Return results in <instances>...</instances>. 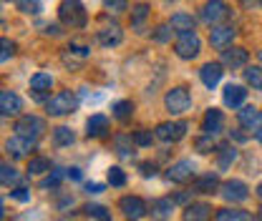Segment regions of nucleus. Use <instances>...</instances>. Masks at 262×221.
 Listing matches in <instances>:
<instances>
[{
    "label": "nucleus",
    "instance_id": "obj_1",
    "mask_svg": "<svg viewBox=\"0 0 262 221\" xmlns=\"http://www.w3.org/2000/svg\"><path fill=\"white\" fill-rule=\"evenodd\" d=\"M58 18L66 28H83L89 15H86V8L81 0H63L58 5Z\"/></svg>",
    "mask_w": 262,
    "mask_h": 221
},
{
    "label": "nucleus",
    "instance_id": "obj_2",
    "mask_svg": "<svg viewBox=\"0 0 262 221\" xmlns=\"http://www.w3.org/2000/svg\"><path fill=\"white\" fill-rule=\"evenodd\" d=\"M76 108H78V98L73 91H61L53 98H48V103H46L48 116H71Z\"/></svg>",
    "mask_w": 262,
    "mask_h": 221
},
{
    "label": "nucleus",
    "instance_id": "obj_3",
    "mask_svg": "<svg viewBox=\"0 0 262 221\" xmlns=\"http://www.w3.org/2000/svg\"><path fill=\"white\" fill-rule=\"evenodd\" d=\"M164 106H166V111L171 116H182V113H187L192 108V95H189L187 88L177 86V88H171L169 93L164 95Z\"/></svg>",
    "mask_w": 262,
    "mask_h": 221
},
{
    "label": "nucleus",
    "instance_id": "obj_4",
    "mask_svg": "<svg viewBox=\"0 0 262 221\" xmlns=\"http://www.w3.org/2000/svg\"><path fill=\"white\" fill-rule=\"evenodd\" d=\"M199 48H202V40H199V35L194 31L189 33H179L177 35V43H174V53L179 56V58H184V61H192L199 56Z\"/></svg>",
    "mask_w": 262,
    "mask_h": 221
},
{
    "label": "nucleus",
    "instance_id": "obj_5",
    "mask_svg": "<svg viewBox=\"0 0 262 221\" xmlns=\"http://www.w3.org/2000/svg\"><path fill=\"white\" fill-rule=\"evenodd\" d=\"M43 131H46V121L43 118H38V116H20L18 118V124H15V133H20V136H28V138H40L43 136Z\"/></svg>",
    "mask_w": 262,
    "mask_h": 221
},
{
    "label": "nucleus",
    "instance_id": "obj_6",
    "mask_svg": "<svg viewBox=\"0 0 262 221\" xmlns=\"http://www.w3.org/2000/svg\"><path fill=\"white\" fill-rule=\"evenodd\" d=\"M194 171H196V166L192 161H177V163H171L166 168V179L174 181V184H187V181L194 179Z\"/></svg>",
    "mask_w": 262,
    "mask_h": 221
},
{
    "label": "nucleus",
    "instance_id": "obj_7",
    "mask_svg": "<svg viewBox=\"0 0 262 221\" xmlns=\"http://www.w3.org/2000/svg\"><path fill=\"white\" fill-rule=\"evenodd\" d=\"M227 15H229V8L222 0H209L204 5V10H202V20L207 26H220L222 20H227Z\"/></svg>",
    "mask_w": 262,
    "mask_h": 221
},
{
    "label": "nucleus",
    "instance_id": "obj_8",
    "mask_svg": "<svg viewBox=\"0 0 262 221\" xmlns=\"http://www.w3.org/2000/svg\"><path fill=\"white\" fill-rule=\"evenodd\" d=\"M184 133H187V124H182V121H166V124H159V126L154 128V136L159 138V141H179V138H184Z\"/></svg>",
    "mask_w": 262,
    "mask_h": 221
},
{
    "label": "nucleus",
    "instance_id": "obj_9",
    "mask_svg": "<svg viewBox=\"0 0 262 221\" xmlns=\"http://www.w3.org/2000/svg\"><path fill=\"white\" fill-rule=\"evenodd\" d=\"M119 209L124 211V216H126V219H144V216L149 214L146 201H144V199H139V196H124V199L119 201Z\"/></svg>",
    "mask_w": 262,
    "mask_h": 221
},
{
    "label": "nucleus",
    "instance_id": "obj_10",
    "mask_svg": "<svg viewBox=\"0 0 262 221\" xmlns=\"http://www.w3.org/2000/svg\"><path fill=\"white\" fill-rule=\"evenodd\" d=\"M220 193H222V199H227V201H232V204H239V201H245V199L250 196V189H247L245 181L232 179V181L220 184Z\"/></svg>",
    "mask_w": 262,
    "mask_h": 221
},
{
    "label": "nucleus",
    "instance_id": "obj_11",
    "mask_svg": "<svg viewBox=\"0 0 262 221\" xmlns=\"http://www.w3.org/2000/svg\"><path fill=\"white\" fill-rule=\"evenodd\" d=\"M5 149H8V154H10L13 158H23V156H28L33 149H35V138H28V136L15 133V136L5 143Z\"/></svg>",
    "mask_w": 262,
    "mask_h": 221
},
{
    "label": "nucleus",
    "instance_id": "obj_12",
    "mask_svg": "<svg viewBox=\"0 0 262 221\" xmlns=\"http://www.w3.org/2000/svg\"><path fill=\"white\" fill-rule=\"evenodd\" d=\"M232 40H234V28H232V26H212V31H209L212 48L225 51V48L232 45Z\"/></svg>",
    "mask_w": 262,
    "mask_h": 221
},
{
    "label": "nucleus",
    "instance_id": "obj_13",
    "mask_svg": "<svg viewBox=\"0 0 262 221\" xmlns=\"http://www.w3.org/2000/svg\"><path fill=\"white\" fill-rule=\"evenodd\" d=\"M23 111L20 95L13 91H0V116H18Z\"/></svg>",
    "mask_w": 262,
    "mask_h": 221
},
{
    "label": "nucleus",
    "instance_id": "obj_14",
    "mask_svg": "<svg viewBox=\"0 0 262 221\" xmlns=\"http://www.w3.org/2000/svg\"><path fill=\"white\" fill-rule=\"evenodd\" d=\"M96 40L103 48H116L124 40V33H121V28L116 23H111V26H103L101 31H96Z\"/></svg>",
    "mask_w": 262,
    "mask_h": 221
},
{
    "label": "nucleus",
    "instance_id": "obj_15",
    "mask_svg": "<svg viewBox=\"0 0 262 221\" xmlns=\"http://www.w3.org/2000/svg\"><path fill=\"white\" fill-rule=\"evenodd\" d=\"M222 126H225V116H222V111L209 108V111L204 113V121H202L204 136H217V133L222 131Z\"/></svg>",
    "mask_w": 262,
    "mask_h": 221
},
{
    "label": "nucleus",
    "instance_id": "obj_16",
    "mask_svg": "<svg viewBox=\"0 0 262 221\" xmlns=\"http://www.w3.org/2000/svg\"><path fill=\"white\" fill-rule=\"evenodd\" d=\"M51 86H53V78L48 76V73H35L31 78V93L33 98L40 103V101H46V93L51 91Z\"/></svg>",
    "mask_w": 262,
    "mask_h": 221
},
{
    "label": "nucleus",
    "instance_id": "obj_17",
    "mask_svg": "<svg viewBox=\"0 0 262 221\" xmlns=\"http://www.w3.org/2000/svg\"><path fill=\"white\" fill-rule=\"evenodd\" d=\"M247 51L245 48H225L222 51V63L227 65V68H232V70H237V68H245L247 65Z\"/></svg>",
    "mask_w": 262,
    "mask_h": 221
},
{
    "label": "nucleus",
    "instance_id": "obj_18",
    "mask_svg": "<svg viewBox=\"0 0 262 221\" xmlns=\"http://www.w3.org/2000/svg\"><path fill=\"white\" fill-rule=\"evenodd\" d=\"M108 118L103 116V113H94L89 121H86V136L89 138H101V136H106L108 133Z\"/></svg>",
    "mask_w": 262,
    "mask_h": 221
},
{
    "label": "nucleus",
    "instance_id": "obj_19",
    "mask_svg": "<svg viewBox=\"0 0 262 221\" xmlns=\"http://www.w3.org/2000/svg\"><path fill=\"white\" fill-rule=\"evenodd\" d=\"M222 65L220 63H204L202 65V70H199V78H202V83L207 86V88H214L220 81H222Z\"/></svg>",
    "mask_w": 262,
    "mask_h": 221
},
{
    "label": "nucleus",
    "instance_id": "obj_20",
    "mask_svg": "<svg viewBox=\"0 0 262 221\" xmlns=\"http://www.w3.org/2000/svg\"><path fill=\"white\" fill-rule=\"evenodd\" d=\"M245 98H247V91H245L242 86H237V83L225 86V93H222L225 106H229V108H239V106L245 103Z\"/></svg>",
    "mask_w": 262,
    "mask_h": 221
},
{
    "label": "nucleus",
    "instance_id": "obj_21",
    "mask_svg": "<svg viewBox=\"0 0 262 221\" xmlns=\"http://www.w3.org/2000/svg\"><path fill=\"white\" fill-rule=\"evenodd\" d=\"M237 121H239V126L255 131V128L262 124V111H257L255 106H247V108H242V111L237 113Z\"/></svg>",
    "mask_w": 262,
    "mask_h": 221
},
{
    "label": "nucleus",
    "instance_id": "obj_22",
    "mask_svg": "<svg viewBox=\"0 0 262 221\" xmlns=\"http://www.w3.org/2000/svg\"><path fill=\"white\" fill-rule=\"evenodd\" d=\"M89 56H91V51H89L86 45L71 43V45H68V51L63 53V63H66V65H73V68H76V65L81 63V61H86Z\"/></svg>",
    "mask_w": 262,
    "mask_h": 221
},
{
    "label": "nucleus",
    "instance_id": "obj_23",
    "mask_svg": "<svg viewBox=\"0 0 262 221\" xmlns=\"http://www.w3.org/2000/svg\"><path fill=\"white\" fill-rule=\"evenodd\" d=\"M220 191V176L217 174H204L194 181V193H214Z\"/></svg>",
    "mask_w": 262,
    "mask_h": 221
},
{
    "label": "nucleus",
    "instance_id": "obj_24",
    "mask_svg": "<svg viewBox=\"0 0 262 221\" xmlns=\"http://www.w3.org/2000/svg\"><path fill=\"white\" fill-rule=\"evenodd\" d=\"M169 26H171V28H174L177 33H189V31H194L196 20L192 18V15H189V13H174Z\"/></svg>",
    "mask_w": 262,
    "mask_h": 221
},
{
    "label": "nucleus",
    "instance_id": "obj_25",
    "mask_svg": "<svg viewBox=\"0 0 262 221\" xmlns=\"http://www.w3.org/2000/svg\"><path fill=\"white\" fill-rule=\"evenodd\" d=\"M171 211H174V199H157L151 204V216L157 219H171Z\"/></svg>",
    "mask_w": 262,
    "mask_h": 221
},
{
    "label": "nucleus",
    "instance_id": "obj_26",
    "mask_svg": "<svg viewBox=\"0 0 262 221\" xmlns=\"http://www.w3.org/2000/svg\"><path fill=\"white\" fill-rule=\"evenodd\" d=\"M209 216H212V206H209V204H192V206H187V211H184V219L187 221L209 219Z\"/></svg>",
    "mask_w": 262,
    "mask_h": 221
},
{
    "label": "nucleus",
    "instance_id": "obj_27",
    "mask_svg": "<svg viewBox=\"0 0 262 221\" xmlns=\"http://www.w3.org/2000/svg\"><path fill=\"white\" fill-rule=\"evenodd\" d=\"M114 146H116V154L121 158H134V138L131 136H126V133L116 136L114 138Z\"/></svg>",
    "mask_w": 262,
    "mask_h": 221
},
{
    "label": "nucleus",
    "instance_id": "obj_28",
    "mask_svg": "<svg viewBox=\"0 0 262 221\" xmlns=\"http://www.w3.org/2000/svg\"><path fill=\"white\" fill-rule=\"evenodd\" d=\"M18 179H20V174L15 171V166L8 163V161H0V184L13 186V184H18Z\"/></svg>",
    "mask_w": 262,
    "mask_h": 221
},
{
    "label": "nucleus",
    "instance_id": "obj_29",
    "mask_svg": "<svg viewBox=\"0 0 262 221\" xmlns=\"http://www.w3.org/2000/svg\"><path fill=\"white\" fill-rule=\"evenodd\" d=\"M53 141H56V146H71L76 141V136H73V131L68 126H58L53 128Z\"/></svg>",
    "mask_w": 262,
    "mask_h": 221
},
{
    "label": "nucleus",
    "instance_id": "obj_30",
    "mask_svg": "<svg viewBox=\"0 0 262 221\" xmlns=\"http://www.w3.org/2000/svg\"><path fill=\"white\" fill-rule=\"evenodd\" d=\"M217 221H247L250 219V214L247 211H242V209H222V211H217Z\"/></svg>",
    "mask_w": 262,
    "mask_h": 221
},
{
    "label": "nucleus",
    "instance_id": "obj_31",
    "mask_svg": "<svg viewBox=\"0 0 262 221\" xmlns=\"http://www.w3.org/2000/svg\"><path fill=\"white\" fill-rule=\"evenodd\" d=\"M131 116H134V103H131V101H116V103H114V118L129 121Z\"/></svg>",
    "mask_w": 262,
    "mask_h": 221
},
{
    "label": "nucleus",
    "instance_id": "obj_32",
    "mask_svg": "<svg viewBox=\"0 0 262 221\" xmlns=\"http://www.w3.org/2000/svg\"><path fill=\"white\" fill-rule=\"evenodd\" d=\"M245 81L255 88V91H262V68L260 65H250L245 70Z\"/></svg>",
    "mask_w": 262,
    "mask_h": 221
},
{
    "label": "nucleus",
    "instance_id": "obj_33",
    "mask_svg": "<svg viewBox=\"0 0 262 221\" xmlns=\"http://www.w3.org/2000/svg\"><path fill=\"white\" fill-rule=\"evenodd\" d=\"M46 171H51V161H48V158H31V161H28V174L40 176V174H46Z\"/></svg>",
    "mask_w": 262,
    "mask_h": 221
},
{
    "label": "nucleus",
    "instance_id": "obj_34",
    "mask_svg": "<svg viewBox=\"0 0 262 221\" xmlns=\"http://www.w3.org/2000/svg\"><path fill=\"white\" fill-rule=\"evenodd\" d=\"M15 56V43L10 38H0V63L10 61Z\"/></svg>",
    "mask_w": 262,
    "mask_h": 221
},
{
    "label": "nucleus",
    "instance_id": "obj_35",
    "mask_svg": "<svg viewBox=\"0 0 262 221\" xmlns=\"http://www.w3.org/2000/svg\"><path fill=\"white\" fill-rule=\"evenodd\" d=\"M91 219H101V221H108L111 219V214H108V209L106 206H98V204H89L86 209H83Z\"/></svg>",
    "mask_w": 262,
    "mask_h": 221
},
{
    "label": "nucleus",
    "instance_id": "obj_36",
    "mask_svg": "<svg viewBox=\"0 0 262 221\" xmlns=\"http://www.w3.org/2000/svg\"><path fill=\"white\" fill-rule=\"evenodd\" d=\"M234 158H237V151L229 149V146H222V149H220V161H217V166L225 171L229 163H234Z\"/></svg>",
    "mask_w": 262,
    "mask_h": 221
},
{
    "label": "nucleus",
    "instance_id": "obj_37",
    "mask_svg": "<svg viewBox=\"0 0 262 221\" xmlns=\"http://www.w3.org/2000/svg\"><path fill=\"white\" fill-rule=\"evenodd\" d=\"M108 184H111V186H124V184H126V174H124L119 166H111V168H108Z\"/></svg>",
    "mask_w": 262,
    "mask_h": 221
},
{
    "label": "nucleus",
    "instance_id": "obj_38",
    "mask_svg": "<svg viewBox=\"0 0 262 221\" xmlns=\"http://www.w3.org/2000/svg\"><path fill=\"white\" fill-rule=\"evenodd\" d=\"M146 15H149V8H146V5H136V8L131 10V23H134L136 28H141V23L146 20Z\"/></svg>",
    "mask_w": 262,
    "mask_h": 221
},
{
    "label": "nucleus",
    "instance_id": "obj_39",
    "mask_svg": "<svg viewBox=\"0 0 262 221\" xmlns=\"http://www.w3.org/2000/svg\"><path fill=\"white\" fill-rule=\"evenodd\" d=\"M18 10L35 15V13H40V0H18Z\"/></svg>",
    "mask_w": 262,
    "mask_h": 221
},
{
    "label": "nucleus",
    "instance_id": "obj_40",
    "mask_svg": "<svg viewBox=\"0 0 262 221\" xmlns=\"http://www.w3.org/2000/svg\"><path fill=\"white\" fill-rule=\"evenodd\" d=\"M103 8L111 10V13H126L129 10V3L126 0H103Z\"/></svg>",
    "mask_w": 262,
    "mask_h": 221
},
{
    "label": "nucleus",
    "instance_id": "obj_41",
    "mask_svg": "<svg viewBox=\"0 0 262 221\" xmlns=\"http://www.w3.org/2000/svg\"><path fill=\"white\" fill-rule=\"evenodd\" d=\"M151 141H154L151 131H136L134 133V143L136 146H151Z\"/></svg>",
    "mask_w": 262,
    "mask_h": 221
},
{
    "label": "nucleus",
    "instance_id": "obj_42",
    "mask_svg": "<svg viewBox=\"0 0 262 221\" xmlns=\"http://www.w3.org/2000/svg\"><path fill=\"white\" fill-rule=\"evenodd\" d=\"M61 179H63V174H61V171H56V174H51L48 179H43V181H40V186H43V189H56V186L61 184Z\"/></svg>",
    "mask_w": 262,
    "mask_h": 221
},
{
    "label": "nucleus",
    "instance_id": "obj_43",
    "mask_svg": "<svg viewBox=\"0 0 262 221\" xmlns=\"http://www.w3.org/2000/svg\"><path fill=\"white\" fill-rule=\"evenodd\" d=\"M171 26H159L157 33H154V40H159V43H166L169 38H171V31H169Z\"/></svg>",
    "mask_w": 262,
    "mask_h": 221
},
{
    "label": "nucleus",
    "instance_id": "obj_44",
    "mask_svg": "<svg viewBox=\"0 0 262 221\" xmlns=\"http://www.w3.org/2000/svg\"><path fill=\"white\" fill-rule=\"evenodd\" d=\"M196 149H199L202 154H209V151L214 149V141H212V136H207V138H199V141H196Z\"/></svg>",
    "mask_w": 262,
    "mask_h": 221
},
{
    "label": "nucleus",
    "instance_id": "obj_45",
    "mask_svg": "<svg viewBox=\"0 0 262 221\" xmlns=\"http://www.w3.org/2000/svg\"><path fill=\"white\" fill-rule=\"evenodd\" d=\"M10 196H13L15 201H28V199H31V191L28 189H15V191H10Z\"/></svg>",
    "mask_w": 262,
    "mask_h": 221
},
{
    "label": "nucleus",
    "instance_id": "obj_46",
    "mask_svg": "<svg viewBox=\"0 0 262 221\" xmlns=\"http://www.w3.org/2000/svg\"><path fill=\"white\" fill-rule=\"evenodd\" d=\"M66 176H68V179H73V181H81V179H83V174H81V168H76V166H71V168H66Z\"/></svg>",
    "mask_w": 262,
    "mask_h": 221
},
{
    "label": "nucleus",
    "instance_id": "obj_47",
    "mask_svg": "<svg viewBox=\"0 0 262 221\" xmlns=\"http://www.w3.org/2000/svg\"><path fill=\"white\" fill-rule=\"evenodd\" d=\"M141 174L144 176H154L157 174V166L154 163H141Z\"/></svg>",
    "mask_w": 262,
    "mask_h": 221
},
{
    "label": "nucleus",
    "instance_id": "obj_48",
    "mask_svg": "<svg viewBox=\"0 0 262 221\" xmlns=\"http://www.w3.org/2000/svg\"><path fill=\"white\" fill-rule=\"evenodd\" d=\"M86 191H89V193H101V191H103V184H89Z\"/></svg>",
    "mask_w": 262,
    "mask_h": 221
},
{
    "label": "nucleus",
    "instance_id": "obj_49",
    "mask_svg": "<svg viewBox=\"0 0 262 221\" xmlns=\"http://www.w3.org/2000/svg\"><path fill=\"white\" fill-rule=\"evenodd\" d=\"M189 201V193H177L174 196V204H187Z\"/></svg>",
    "mask_w": 262,
    "mask_h": 221
},
{
    "label": "nucleus",
    "instance_id": "obj_50",
    "mask_svg": "<svg viewBox=\"0 0 262 221\" xmlns=\"http://www.w3.org/2000/svg\"><path fill=\"white\" fill-rule=\"evenodd\" d=\"M255 131H257V133H255V138H257V141H260V143H262V124H260V126H257V128H255Z\"/></svg>",
    "mask_w": 262,
    "mask_h": 221
},
{
    "label": "nucleus",
    "instance_id": "obj_51",
    "mask_svg": "<svg viewBox=\"0 0 262 221\" xmlns=\"http://www.w3.org/2000/svg\"><path fill=\"white\" fill-rule=\"evenodd\" d=\"M245 5H260V0H242Z\"/></svg>",
    "mask_w": 262,
    "mask_h": 221
},
{
    "label": "nucleus",
    "instance_id": "obj_52",
    "mask_svg": "<svg viewBox=\"0 0 262 221\" xmlns=\"http://www.w3.org/2000/svg\"><path fill=\"white\" fill-rule=\"evenodd\" d=\"M257 196H260V199H262V184H260V186H257Z\"/></svg>",
    "mask_w": 262,
    "mask_h": 221
},
{
    "label": "nucleus",
    "instance_id": "obj_53",
    "mask_svg": "<svg viewBox=\"0 0 262 221\" xmlns=\"http://www.w3.org/2000/svg\"><path fill=\"white\" fill-rule=\"evenodd\" d=\"M257 58H260V63H262V51H257Z\"/></svg>",
    "mask_w": 262,
    "mask_h": 221
},
{
    "label": "nucleus",
    "instance_id": "obj_54",
    "mask_svg": "<svg viewBox=\"0 0 262 221\" xmlns=\"http://www.w3.org/2000/svg\"><path fill=\"white\" fill-rule=\"evenodd\" d=\"M0 219H3V201H0Z\"/></svg>",
    "mask_w": 262,
    "mask_h": 221
},
{
    "label": "nucleus",
    "instance_id": "obj_55",
    "mask_svg": "<svg viewBox=\"0 0 262 221\" xmlns=\"http://www.w3.org/2000/svg\"><path fill=\"white\" fill-rule=\"evenodd\" d=\"M260 219H262V214H260Z\"/></svg>",
    "mask_w": 262,
    "mask_h": 221
}]
</instances>
